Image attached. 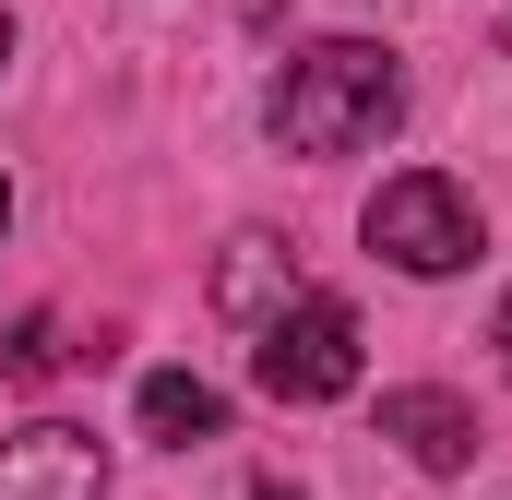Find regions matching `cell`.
I'll use <instances>...</instances> for the list:
<instances>
[{
    "instance_id": "cell-1",
    "label": "cell",
    "mask_w": 512,
    "mask_h": 500,
    "mask_svg": "<svg viewBox=\"0 0 512 500\" xmlns=\"http://www.w3.org/2000/svg\"><path fill=\"white\" fill-rule=\"evenodd\" d=\"M274 143L286 155H370L393 120H405V72H393V48H370V36H322V48H298L286 72H274Z\"/></svg>"
},
{
    "instance_id": "cell-2",
    "label": "cell",
    "mask_w": 512,
    "mask_h": 500,
    "mask_svg": "<svg viewBox=\"0 0 512 500\" xmlns=\"http://www.w3.org/2000/svg\"><path fill=\"white\" fill-rule=\"evenodd\" d=\"M370 250H382L393 274H465L477 262V203H465V179H441V167H405L370 191Z\"/></svg>"
},
{
    "instance_id": "cell-3",
    "label": "cell",
    "mask_w": 512,
    "mask_h": 500,
    "mask_svg": "<svg viewBox=\"0 0 512 500\" xmlns=\"http://www.w3.org/2000/svg\"><path fill=\"white\" fill-rule=\"evenodd\" d=\"M251 381L274 405H334V393H358V310L346 298H298V310H274L251 346Z\"/></svg>"
},
{
    "instance_id": "cell-4",
    "label": "cell",
    "mask_w": 512,
    "mask_h": 500,
    "mask_svg": "<svg viewBox=\"0 0 512 500\" xmlns=\"http://www.w3.org/2000/svg\"><path fill=\"white\" fill-rule=\"evenodd\" d=\"M0 500H108V441L72 417H36L0 441Z\"/></svg>"
},
{
    "instance_id": "cell-5",
    "label": "cell",
    "mask_w": 512,
    "mask_h": 500,
    "mask_svg": "<svg viewBox=\"0 0 512 500\" xmlns=\"http://www.w3.org/2000/svg\"><path fill=\"white\" fill-rule=\"evenodd\" d=\"M382 441H405L417 477H453V465L477 453V405H465V393H429V381H417V393H382Z\"/></svg>"
},
{
    "instance_id": "cell-6",
    "label": "cell",
    "mask_w": 512,
    "mask_h": 500,
    "mask_svg": "<svg viewBox=\"0 0 512 500\" xmlns=\"http://www.w3.org/2000/svg\"><path fill=\"white\" fill-rule=\"evenodd\" d=\"M215 310L227 322H274V310H298V262H286V239H227V262H215Z\"/></svg>"
},
{
    "instance_id": "cell-7",
    "label": "cell",
    "mask_w": 512,
    "mask_h": 500,
    "mask_svg": "<svg viewBox=\"0 0 512 500\" xmlns=\"http://www.w3.org/2000/svg\"><path fill=\"white\" fill-rule=\"evenodd\" d=\"M215 429H227V393H215V381H191V370L143 381V441H179V453H191V441H215Z\"/></svg>"
},
{
    "instance_id": "cell-8",
    "label": "cell",
    "mask_w": 512,
    "mask_h": 500,
    "mask_svg": "<svg viewBox=\"0 0 512 500\" xmlns=\"http://www.w3.org/2000/svg\"><path fill=\"white\" fill-rule=\"evenodd\" d=\"M60 358H72V346H60L48 322H24V334L0 346V370H12V381H48V370H60Z\"/></svg>"
},
{
    "instance_id": "cell-9",
    "label": "cell",
    "mask_w": 512,
    "mask_h": 500,
    "mask_svg": "<svg viewBox=\"0 0 512 500\" xmlns=\"http://www.w3.org/2000/svg\"><path fill=\"white\" fill-rule=\"evenodd\" d=\"M489 346H501V370H512V298H501V310H489Z\"/></svg>"
},
{
    "instance_id": "cell-10",
    "label": "cell",
    "mask_w": 512,
    "mask_h": 500,
    "mask_svg": "<svg viewBox=\"0 0 512 500\" xmlns=\"http://www.w3.org/2000/svg\"><path fill=\"white\" fill-rule=\"evenodd\" d=\"M0 227H12V179H0Z\"/></svg>"
},
{
    "instance_id": "cell-11",
    "label": "cell",
    "mask_w": 512,
    "mask_h": 500,
    "mask_svg": "<svg viewBox=\"0 0 512 500\" xmlns=\"http://www.w3.org/2000/svg\"><path fill=\"white\" fill-rule=\"evenodd\" d=\"M0 60H12V12H0Z\"/></svg>"
},
{
    "instance_id": "cell-12",
    "label": "cell",
    "mask_w": 512,
    "mask_h": 500,
    "mask_svg": "<svg viewBox=\"0 0 512 500\" xmlns=\"http://www.w3.org/2000/svg\"><path fill=\"white\" fill-rule=\"evenodd\" d=\"M262 500H298V489H262Z\"/></svg>"
}]
</instances>
